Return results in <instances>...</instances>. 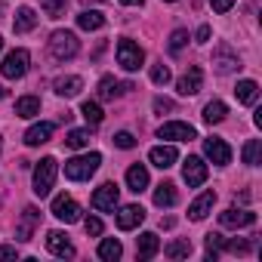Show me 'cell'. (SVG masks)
<instances>
[{
    "label": "cell",
    "instance_id": "6da1fadb",
    "mask_svg": "<svg viewBox=\"0 0 262 262\" xmlns=\"http://www.w3.org/2000/svg\"><path fill=\"white\" fill-rule=\"evenodd\" d=\"M56 176H59V164L56 158H40L37 167H34V194L37 198H47L56 185Z\"/></svg>",
    "mask_w": 262,
    "mask_h": 262
},
{
    "label": "cell",
    "instance_id": "7a4b0ae2",
    "mask_svg": "<svg viewBox=\"0 0 262 262\" xmlns=\"http://www.w3.org/2000/svg\"><path fill=\"white\" fill-rule=\"evenodd\" d=\"M99 164H102V155H99V151L71 158V161H65V176L74 179V182H83V179H90V176L99 170Z\"/></svg>",
    "mask_w": 262,
    "mask_h": 262
},
{
    "label": "cell",
    "instance_id": "3957f363",
    "mask_svg": "<svg viewBox=\"0 0 262 262\" xmlns=\"http://www.w3.org/2000/svg\"><path fill=\"white\" fill-rule=\"evenodd\" d=\"M142 62H145V53H142V47L136 40H129V37L117 40V65L123 71H139Z\"/></svg>",
    "mask_w": 262,
    "mask_h": 262
},
{
    "label": "cell",
    "instance_id": "277c9868",
    "mask_svg": "<svg viewBox=\"0 0 262 262\" xmlns=\"http://www.w3.org/2000/svg\"><path fill=\"white\" fill-rule=\"evenodd\" d=\"M77 50H80V43H77L74 31H56V34L50 37V56H53V59H59V62L74 59V56H77Z\"/></svg>",
    "mask_w": 262,
    "mask_h": 262
},
{
    "label": "cell",
    "instance_id": "5b68a950",
    "mask_svg": "<svg viewBox=\"0 0 262 262\" xmlns=\"http://www.w3.org/2000/svg\"><path fill=\"white\" fill-rule=\"evenodd\" d=\"M28 62H31L28 50H13V53H7V59H4V65H0V71H4L7 80H19V77L28 74Z\"/></svg>",
    "mask_w": 262,
    "mask_h": 262
},
{
    "label": "cell",
    "instance_id": "8992f818",
    "mask_svg": "<svg viewBox=\"0 0 262 262\" xmlns=\"http://www.w3.org/2000/svg\"><path fill=\"white\" fill-rule=\"evenodd\" d=\"M53 216L62 219L65 225H71V222H80V207L71 194H56L53 198Z\"/></svg>",
    "mask_w": 262,
    "mask_h": 262
},
{
    "label": "cell",
    "instance_id": "52a82bcc",
    "mask_svg": "<svg viewBox=\"0 0 262 262\" xmlns=\"http://www.w3.org/2000/svg\"><path fill=\"white\" fill-rule=\"evenodd\" d=\"M158 136H161V139H173V142H191V139H198V129H194L191 123L170 120V123H164V126L158 129Z\"/></svg>",
    "mask_w": 262,
    "mask_h": 262
},
{
    "label": "cell",
    "instance_id": "ba28073f",
    "mask_svg": "<svg viewBox=\"0 0 262 262\" xmlns=\"http://www.w3.org/2000/svg\"><path fill=\"white\" fill-rule=\"evenodd\" d=\"M182 179L188 182V188H198V185H204L207 182V164L201 161V158H185V164H182Z\"/></svg>",
    "mask_w": 262,
    "mask_h": 262
},
{
    "label": "cell",
    "instance_id": "9c48e42d",
    "mask_svg": "<svg viewBox=\"0 0 262 262\" xmlns=\"http://www.w3.org/2000/svg\"><path fill=\"white\" fill-rule=\"evenodd\" d=\"M37 225H40V210L37 207H25L22 210V219L16 225V241H31Z\"/></svg>",
    "mask_w": 262,
    "mask_h": 262
},
{
    "label": "cell",
    "instance_id": "30bf717a",
    "mask_svg": "<svg viewBox=\"0 0 262 262\" xmlns=\"http://www.w3.org/2000/svg\"><path fill=\"white\" fill-rule=\"evenodd\" d=\"M219 222H222L225 228H250V225L256 222V213L228 207V210H222V213H219Z\"/></svg>",
    "mask_w": 262,
    "mask_h": 262
},
{
    "label": "cell",
    "instance_id": "8fae6325",
    "mask_svg": "<svg viewBox=\"0 0 262 262\" xmlns=\"http://www.w3.org/2000/svg\"><path fill=\"white\" fill-rule=\"evenodd\" d=\"M142 219H145V210H142L139 204H126V207L117 213V228H120V231H133V228L142 225Z\"/></svg>",
    "mask_w": 262,
    "mask_h": 262
},
{
    "label": "cell",
    "instance_id": "7c38bea8",
    "mask_svg": "<svg viewBox=\"0 0 262 262\" xmlns=\"http://www.w3.org/2000/svg\"><path fill=\"white\" fill-rule=\"evenodd\" d=\"M201 86H204V71H201L198 65H191V68L179 77V83H176L179 96H194V93H201Z\"/></svg>",
    "mask_w": 262,
    "mask_h": 262
},
{
    "label": "cell",
    "instance_id": "4fadbf2b",
    "mask_svg": "<svg viewBox=\"0 0 262 262\" xmlns=\"http://www.w3.org/2000/svg\"><path fill=\"white\" fill-rule=\"evenodd\" d=\"M204 151H207V158H210L213 164H219V167L231 164V148L225 145V139H216V136L204 139Z\"/></svg>",
    "mask_w": 262,
    "mask_h": 262
},
{
    "label": "cell",
    "instance_id": "5bb4252c",
    "mask_svg": "<svg viewBox=\"0 0 262 262\" xmlns=\"http://www.w3.org/2000/svg\"><path fill=\"white\" fill-rule=\"evenodd\" d=\"M93 207H96V210H102V213H111V210L117 207V185H114V182L99 185V188H96V194H93Z\"/></svg>",
    "mask_w": 262,
    "mask_h": 262
},
{
    "label": "cell",
    "instance_id": "9a60e30c",
    "mask_svg": "<svg viewBox=\"0 0 262 262\" xmlns=\"http://www.w3.org/2000/svg\"><path fill=\"white\" fill-rule=\"evenodd\" d=\"M148 161H151L158 170H170V167L179 161V151H176L173 145H155V148L148 151Z\"/></svg>",
    "mask_w": 262,
    "mask_h": 262
},
{
    "label": "cell",
    "instance_id": "2e32d148",
    "mask_svg": "<svg viewBox=\"0 0 262 262\" xmlns=\"http://www.w3.org/2000/svg\"><path fill=\"white\" fill-rule=\"evenodd\" d=\"M47 250H50L53 256H62V259L74 256V247H71V241H68L65 231H50V234H47Z\"/></svg>",
    "mask_w": 262,
    "mask_h": 262
},
{
    "label": "cell",
    "instance_id": "e0dca14e",
    "mask_svg": "<svg viewBox=\"0 0 262 262\" xmlns=\"http://www.w3.org/2000/svg\"><path fill=\"white\" fill-rule=\"evenodd\" d=\"M161 253V237L155 234V231H142L139 237H136V256L139 259H151V256H158Z\"/></svg>",
    "mask_w": 262,
    "mask_h": 262
},
{
    "label": "cell",
    "instance_id": "ac0fdd59",
    "mask_svg": "<svg viewBox=\"0 0 262 262\" xmlns=\"http://www.w3.org/2000/svg\"><path fill=\"white\" fill-rule=\"evenodd\" d=\"M53 133H56V123L40 120V123H34L28 133H25V145H43V142L53 139Z\"/></svg>",
    "mask_w": 262,
    "mask_h": 262
},
{
    "label": "cell",
    "instance_id": "d6986e66",
    "mask_svg": "<svg viewBox=\"0 0 262 262\" xmlns=\"http://www.w3.org/2000/svg\"><path fill=\"white\" fill-rule=\"evenodd\" d=\"M213 204H216V191H204L201 198H194V201H191V207H188V216H191L194 222H201V219H207V216H210Z\"/></svg>",
    "mask_w": 262,
    "mask_h": 262
},
{
    "label": "cell",
    "instance_id": "ffe728a7",
    "mask_svg": "<svg viewBox=\"0 0 262 262\" xmlns=\"http://www.w3.org/2000/svg\"><path fill=\"white\" fill-rule=\"evenodd\" d=\"M126 188L136 191V194H142L148 188V170H145V164H133V167L126 170Z\"/></svg>",
    "mask_w": 262,
    "mask_h": 262
},
{
    "label": "cell",
    "instance_id": "44dd1931",
    "mask_svg": "<svg viewBox=\"0 0 262 262\" xmlns=\"http://www.w3.org/2000/svg\"><path fill=\"white\" fill-rule=\"evenodd\" d=\"M126 90H133V83H120V80H114V77H102V80H99V99H105V102H114V99L123 96Z\"/></svg>",
    "mask_w": 262,
    "mask_h": 262
},
{
    "label": "cell",
    "instance_id": "7402d4cb",
    "mask_svg": "<svg viewBox=\"0 0 262 262\" xmlns=\"http://www.w3.org/2000/svg\"><path fill=\"white\" fill-rule=\"evenodd\" d=\"M56 96H62V99H71V96H77L80 90H83V80L77 77V74H68V77H56Z\"/></svg>",
    "mask_w": 262,
    "mask_h": 262
},
{
    "label": "cell",
    "instance_id": "603a6c76",
    "mask_svg": "<svg viewBox=\"0 0 262 262\" xmlns=\"http://www.w3.org/2000/svg\"><path fill=\"white\" fill-rule=\"evenodd\" d=\"M213 65H216V71H219V74H231V71H237V68H241V59H237L231 50H225V47H222V50L213 56Z\"/></svg>",
    "mask_w": 262,
    "mask_h": 262
},
{
    "label": "cell",
    "instance_id": "cb8c5ba5",
    "mask_svg": "<svg viewBox=\"0 0 262 262\" xmlns=\"http://www.w3.org/2000/svg\"><path fill=\"white\" fill-rule=\"evenodd\" d=\"M234 96H237V102H244V105H256V99H259V83H256V80H237Z\"/></svg>",
    "mask_w": 262,
    "mask_h": 262
},
{
    "label": "cell",
    "instance_id": "d4e9b609",
    "mask_svg": "<svg viewBox=\"0 0 262 262\" xmlns=\"http://www.w3.org/2000/svg\"><path fill=\"white\" fill-rule=\"evenodd\" d=\"M34 25H37V16H34V10H31V7H22V10L16 13L13 31H16V34H25V31H31Z\"/></svg>",
    "mask_w": 262,
    "mask_h": 262
},
{
    "label": "cell",
    "instance_id": "484cf974",
    "mask_svg": "<svg viewBox=\"0 0 262 262\" xmlns=\"http://www.w3.org/2000/svg\"><path fill=\"white\" fill-rule=\"evenodd\" d=\"M34 114H40V99L37 96L16 99V117H34Z\"/></svg>",
    "mask_w": 262,
    "mask_h": 262
},
{
    "label": "cell",
    "instance_id": "4316f807",
    "mask_svg": "<svg viewBox=\"0 0 262 262\" xmlns=\"http://www.w3.org/2000/svg\"><path fill=\"white\" fill-rule=\"evenodd\" d=\"M176 201H179L176 185H173V182H161L158 191H155V204H158V207H173Z\"/></svg>",
    "mask_w": 262,
    "mask_h": 262
},
{
    "label": "cell",
    "instance_id": "83f0119b",
    "mask_svg": "<svg viewBox=\"0 0 262 262\" xmlns=\"http://www.w3.org/2000/svg\"><path fill=\"white\" fill-rule=\"evenodd\" d=\"M77 25H80L83 31H99V28L105 25V16L96 13V10H83V13L77 16Z\"/></svg>",
    "mask_w": 262,
    "mask_h": 262
},
{
    "label": "cell",
    "instance_id": "f1b7e54d",
    "mask_svg": "<svg viewBox=\"0 0 262 262\" xmlns=\"http://www.w3.org/2000/svg\"><path fill=\"white\" fill-rule=\"evenodd\" d=\"M120 253H123V247H120V241H117V237H105V241L99 244V259H105V262L120 259Z\"/></svg>",
    "mask_w": 262,
    "mask_h": 262
},
{
    "label": "cell",
    "instance_id": "f546056e",
    "mask_svg": "<svg viewBox=\"0 0 262 262\" xmlns=\"http://www.w3.org/2000/svg\"><path fill=\"white\" fill-rule=\"evenodd\" d=\"M241 158H244V164H247V167H259V158H262V142H259V139H250V142L244 145Z\"/></svg>",
    "mask_w": 262,
    "mask_h": 262
},
{
    "label": "cell",
    "instance_id": "4dcf8cb0",
    "mask_svg": "<svg viewBox=\"0 0 262 262\" xmlns=\"http://www.w3.org/2000/svg\"><path fill=\"white\" fill-rule=\"evenodd\" d=\"M225 114H228V108H225V102H219V99L204 108V120H207V123H222Z\"/></svg>",
    "mask_w": 262,
    "mask_h": 262
},
{
    "label": "cell",
    "instance_id": "1f68e13d",
    "mask_svg": "<svg viewBox=\"0 0 262 262\" xmlns=\"http://www.w3.org/2000/svg\"><path fill=\"white\" fill-rule=\"evenodd\" d=\"M164 253H167L170 259H185V256H191V241H188V237L173 241V244H167V247H164Z\"/></svg>",
    "mask_w": 262,
    "mask_h": 262
},
{
    "label": "cell",
    "instance_id": "d6a6232c",
    "mask_svg": "<svg viewBox=\"0 0 262 262\" xmlns=\"http://www.w3.org/2000/svg\"><path fill=\"white\" fill-rule=\"evenodd\" d=\"M80 114H83V120H86L90 126H99L102 117H105L102 108H99V102H83V105H80Z\"/></svg>",
    "mask_w": 262,
    "mask_h": 262
},
{
    "label": "cell",
    "instance_id": "836d02e7",
    "mask_svg": "<svg viewBox=\"0 0 262 262\" xmlns=\"http://www.w3.org/2000/svg\"><path fill=\"white\" fill-rule=\"evenodd\" d=\"M65 145H68V148H83V145H90V129H71L68 139H65Z\"/></svg>",
    "mask_w": 262,
    "mask_h": 262
},
{
    "label": "cell",
    "instance_id": "e575fe53",
    "mask_svg": "<svg viewBox=\"0 0 262 262\" xmlns=\"http://www.w3.org/2000/svg\"><path fill=\"white\" fill-rule=\"evenodd\" d=\"M40 7L50 19H62L65 16V0H40Z\"/></svg>",
    "mask_w": 262,
    "mask_h": 262
},
{
    "label": "cell",
    "instance_id": "d590c367",
    "mask_svg": "<svg viewBox=\"0 0 262 262\" xmlns=\"http://www.w3.org/2000/svg\"><path fill=\"white\" fill-rule=\"evenodd\" d=\"M256 247V237H250V241H222V250H228V253H247V250H253Z\"/></svg>",
    "mask_w": 262,
    "mask_h": 262
},
{
    "label": "cell",
    "instance_id": "8d00e7d4",
    "mask_svg": "<svg viewBox=\"0 0 262 262\" xmlns=\"http://www.w3.org/2000/svg\"><path fill=\"white\" fill-rule=\"evenodd\" d=\"M222 241H225V237H222L219 231H210V234H207V259H216V256H219Z\"/></svg>",
    "mask_w": 262,
    "mask_h": 262
},
{
    "label": "cell",
    "instance_id": "74e56055",
    "mask_svg": "<svg viewBox=\"0 0 262 262\" xmlns=\"http://www.w3.org/2000/svg\"><path fill=\"white\" fill-rule=\"evenodd\" d=\"M151 80H155L158 86H164V83H170V68H167L164 62H158V65H151Z\"/></svg>",
    "mask_w": 262,
    "mask_h": 262
},
{
    "label": "cell",
    "instance_id": "f35d334b",
    "mask_svg": "<svg viewBox=\"0 0 262 262\" xmlns=\"http://www.w3.org/2000/svg\"><path fill=\"white\" fill-rule=\"evenodd\" d=\"M114 145L117 148H136V136L126 133V129H120V133H114Z\"/></svg>",
    "mask_w": 262,
    "mask_h": 262
},
{
    "label": "cell",
    "instance_id": "ab89813d",
    "mask_svg": "<svg viewBox=\"0 0 262 262\" xmlns=\"http://www.w3.org/2000/svg\"><path fill=\"white\" fill-rule=\"evenodd\" d=\"M185 43H188V31H182V28L173 31V37H170V53H179Z\"/></svg>",
    "mask_w": 262,
    "mask_h": 262
},
{
    "label": "cell",
    "instance_id": "60d3db41",
    "mask_svg": "<svg viewBox=\"0 0 262 262\" xmlns=\"http://www.w3.org/2000/svg\"><path fill=\"white\" fill-rule=\"evenodd\" d=\"M83 228H86V234H90V237H99V234H102V219L90 216V219H83Z\"/></svg>",
    "mask_w": 262,
    "mask_h": 262
},
{
    "label": "cell",
    "instance_id": "b9f144b4",
    "mask_svg": "<svg viewBox=\"0 0 262 262\" xmlns=\"http://www.w3.org/2000/svg\"><path fill=\"white\" fill-rule=\"evenodd\" d=\"M210 7H213L216 13H228V10L234 7V0H210Z\"/></svg>",
    "mask_w": 262,
    "mask_h": 262
},
{
    "label": "cell",
    "instance_id": "7bdbcfd3",
    "mask_svg": "<svg viewBox=\"0 0 262 262\" xmlns=\"http://www.w3.org/2000/svg\"><path fill=\"white\" fill-rule=\"evenodd\" d=\"M155 111H158V114L173 111V102H170V99H164V96H158V99H155Z\"/></svg>",
    "mask_w": 262,
    "mask_h": 262
},
{
    "label": "cell",
    "instance_id": "ee69618b",
    "mask_svg": "<svg viewBox=\"0 0 262 262\" xmlns=\"http://www.w3.org/2000/svg\"><path fill=\"white\" fill-rule=\"evenodd\" d=\"M210 40V25H201L198 28V43H207Z\"/></svg>",
    "mask_w": 262,
    "mask_h": 262
},
{
    "label": "cell",
    "instance_id": "f6af8a7d",
    "mask_svg": "<svg viewBox=\"0 0 262 262\" xmlns=\"http://www.w3.org/2000/svg\"><path fill=\"white\" fill-rule=\"evenodd\" d=\"M0 259H16V247H0Z\"/></svg>",
    "mask_w": 262,
    "mask_h": 262
},
{
    "label": "cell",
    "instance_id": "bcb514c9",
    "mask_svg": "<svg viewBox=\"0 0 262 262\" xmlns=\"http://www.w3.org/2000/svg\"><path fill=\"white\" fill-rule=\"evenodd\" d=\"M123 7H142V0H120Z\"/></svg>",
    "mask_w": 262,
    "mask_h": 262
},
{
    "label": "cell",
    "instance_id": "7dc6e473",
    "mask_svg": "<svg viewBox=\"0 0 262 262\" xmlns=\"http://www.w3.org/2000/svg\"><path fill=\"white\" fill-rule=\"evenodd\" d=\"M4 96H7V90H4V86H0V99H4Z\"/></svg>",
    "mask_w": 262,
    "mask_h": 262
},
{
    "label": "cell",
    "instance_id": "c3c4849f",
    "mask_svg": "<svg viewBox=\"0 0 262 262\" xmlns=\"http://www.w3.org/2000/svg\"><path fill=\"white\" fill-rule=\"evenodd\" d=\"M0 50H4V40H0Z\"/></svg>",
    "mask_w": 262,
    "mask_h": 262
},
{
    "label": "cell",
    "instance_id": "681fc988",
    "mask_svg": "<svg viewBox=\"0 0 262 262\" xmlns=\"http://www.w3.org/2000/svg\"><path fill=\"white\" fill-rule=\"evenodd\" d=\"M164 4H173V0H164Z\"/></svg>",
    "mask_w": 262,
    "mask_h": 262
}]
</instances>
